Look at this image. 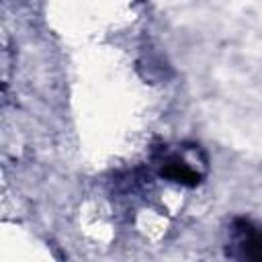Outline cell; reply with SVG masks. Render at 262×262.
<instances>
[{"instance_id":"6da1fadb","label":"cell","mask_w":262,"mask_h":262,"mask_svg":"<svg viewBox=\"0 0 262 262\" xmlns=\"http://www.w3.org/2000/svg\"><path fill=\"white\" fill-rule=\"evenodd\" d=\"M237 227V235H239V248L244 252L246 258L250 260H260L262 262V229L252 227L250 221H235Z\"/></svg>"},{"instance_id":"7a4b0ae2","label":"cell","mask_w":262,"mask_h":262,"mask_svg":"<svg viewBox=\"0 0 262 262\" xmlns=\"http://www.w3.org/2000/svg\"><path fill=\"white\" fill-rule=\"evenodd\" d=\"M162 176L176 182V184H184V186H196L201 182V176L184 162L180 160H170L164 164L162 168Z\"/></svg>"}]
</instances>
